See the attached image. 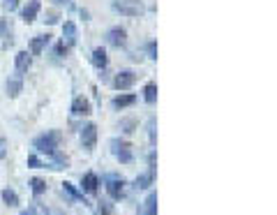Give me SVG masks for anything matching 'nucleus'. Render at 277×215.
Instances as JSON below:
<instances>
[{"instance_id":"obj_4","label":"nucleus","mask_w":277,"mask_h":215,"mask_svg":"<svg viewBox=\"0 0 277 215\" xmlns=\"http://www.w3.org/2000/svg\"><path fill=\"white\" fill-rule=\"evenodd\" d=\"M109 146H111L113 157L120 162V164H132L134 162V146L130 141H125V139H111Z\"/></svg>"},{"instance_id":"obj_7","label":"nucleus","mask_w":277,"mask_h":215,"mask_svg":"<svg viewBox=\"0 0 277 215\" xmlns=\"http://www.w3.org/2000/svg\"><path fill=\"white\" fill-rule=\"evenodd\" d=\"M106 42L111 46H116V49H122V46L127 44V30L122 26H113V28H109L106 30Z\"/></svg>"},{"instance_id":"obj_18","label":"nucleus","mask_w":277,"mask_h":215,"mask_svg":"<svg viewBox=\"0 0 277 215\" xmlns=\"http://www.w3.org/2000/svg\"><path fill=\"white\" fill-rule=\"evenodd\" d=\"M90 63L95 65L97 70H106V65H109V56H106V51H104L102 46L93 49V54H90Z\"/></svg>"},{"instance_id":"obj_6","label":"nucleus","mask_w":277,"mask_h":215,"mask_svg":"<svg viewBox=\"0 0 277 215\" xmlns=\"http://www.w3.org/2000/svg\"><path fill=\"white\" fill-rule=\"evenodd\" d=\"M69 111H72V116H74V118L90 116V114H93V104H90V99H88V98L79 95V98L72 99V107H69Z\"/></svg>"},{"instance_id":"obj_2","label":"nucleus","mask_w":277,"mask_h":215,"mask_svg":"<svg viewBox=\"0 0 277 215\" xmlns=\"http://www.w3.org/2000/svg\"><path fill=\"white\" fill-rule=\"evenodd\" d=\"M102 183H104L106 195H109L113 201L122 199V197H125V192H127V180L122 178V176H118V174H104Z\"/></svg>"},{"instance_id":"obj_10","label":"nucleus","mask_w":277,"mask_h":215,"mask_svg":"<svg viewBox=\"0 0 277 215\" xmlns=\"http://www.w3.org/2000/svg\"><path fill=\"white\" fill-rule=\"evenodd\" d=\"M97 188H99V178H97V174L88 171V174L81 176V192H83V195H95Z\"/></svg>"},{"instance_id":"obj_19","label":"nucleus","mask_w":277,"mask_h":215,"mask_svg":"<svg viewBox=\"0 0 277 215\" xmlns=\"http://www.w3.org/2000/svg\"><path fill=\"white\" fill-rule=\"evenodd\" d=\"M7 95L9 98H17L19 93H21V88H23V79L21 77H12V79H7Z\"/></svg>"},{"instance_id":"obj_12","label":"nucleus","mask_w":277,"mask_h":215,"mask_svg":"<svg viewBox=\"0 0 277 215\" xmlns=\"http://www.w3.org/2000/svg\"><path fill=\"white\" fill-rule=\"evenodd\" d=\"M51 44V35H37L30 39V51L28 54L30 56H42L44 54V49Z\"/></svg>"},{"instance_id":"obj_25","label":"nucleus","mask_w":277,"mask_h":215,"mask_svg":"<svg viewBox=\"0 0 277 215\" xmlns=\"http://www.w3.org/2000/svg\"><path fill=\"white\" fill-rule=\"evenodd\" d=\"M148 139H150L153 146L157 143V120H155V118H150V120H148Z\"/></svg>"},{"instance_id":"obj_16","label":"nucleus","mask_w":277,"mask_h":215,"mask_svg":"<svg viewBox=\"0 0 277 215\" xmlns=\"http://www.w3.org/2000/svg\"><path fill=\"white\" fill-rule=\"evenodd\" d=\"M153 180H155V171H143V174H138L137 178H134V185L132 188L134 190H150V185H153Z\"/></svg>"},{"instance_id":"obj_3","label":"nucleus","mask_w":277,"mask_h":215,"mask_svg":"<svg viewBox=\"0 0 277 215\" xmlns=\"http://www.w3.org/2000/svg\"><path fill=\"white\" fill-rule=\"evenodd\" d=\"M111 9L122 17H143L146 5L141 0H111Z\"/></svg>"},{"instance_id":"obj_24","label":"nucleus","mask_w":277,"mask_h":215,"mask_svg":"<svg viewBox=\"0 0 277 215\" xmlns=\"http://www.w3.org/2000/svg\"><path fill=\"white\" fill-rule=\"evenodd\" d=\"M67 49H69V46H65L62 42H60V44L53 46V51H51V60H53V63H60L62 58L67 56Z\"/></svg>"},{"instance_id":"obj_30","label":"nucleus","mask_w":277,"mask_h":215,"mask_svg":"<svg viewBox=\"0 0 277 215\" xmlns=\"http://www.w3.org/2000/svg\"><path fill=\"white\" fill-rule=\"evenodd\" d=\"M2 5H5V9H9V12H12V9L19 7V0H2Z\"/></svg>"},{"instance_id":"obj_33","label":"nucleus","mask_w":277,"mask_h":215,"mask_svg":"<svg viewBox=\"0 0 277 215\" xmlns=\"http://www.w3.org/2000/svg\"><path fill=\"white\" fill-rule=\"evenodd\" d=\"M19 215H37V206H28L26 211H21Z\"/></svg>"},{"instance_id":"obj_35","label":"nucleus","mask_w":277,"mask_h":215,"mask_svg":"<svg viewBox=\"0 0 277 215\" xmlns=\"http://www.w3.org/2000/svg\"><path fill=\"white\" fill-rule=\"evenodd\" d=\"M46 215H62L60 211H53V213H46Z\"/></svg>"},{"instance_id":"obj_29","label":"nucleus","mask_w":277,"mask_h":215,"mask_svg":"<svg viewBox=\"0 0 277 215\" xmlns=\"http://www.w3.org/2000/svg\"><path fill=\"white\" fill-rule=\"evenodd\" d=\"M49 26H53V23H58V14L56 12H46V19H44Z\"/></svg>"},{"instance_id":"obj_26","label":"nucleus","mask_w":277,"mask_h":215,"mask_svg":"<svg viewBox=\"0 0 277 215\" xmlns=\"http://www.w3.org/2000/svg\"><path fill=\"white\" fill-rule=\"evenodd\" d=\"M97 213L99 215H113V204L111 201H97Z\"/></svg>"},{"instance_id":"obj_34","label":"nucleus","mask_w":277,"mask_h":215,"mask_svg":"<svg viewBox=\"0 0 277 215\" xmlns=\"http://www.w3.org/2000/svg\"><path fill=\"white\" fill-rule=\"evenodd\" d=\"M58 5H67V2H72V0H56Z\"/></svg>"},{"instance_id":"obj_17","label":"nucleus","mask_w":277,"mask_h":215,"mask_svg":"<svg viewBox=\"0 0 277 215\" xmlns=\"http://www.w3.org/2000/svg\"><path fill=\"white\" fill-rule=\"evenodd\" d=\"M137 104V95H132V93H125V95H118V98L111 99V107L116 111H120V109H127V107H134Z\"/></svg>"},{"instance_id":"obj_11","label":"nucleus","mask_w":277,"mask_h":215,"mask_svg":"<svg viewBox=\"0 0 277 215\" xmlns=\"http://www.w3.org/2000/svg\"><path fill=\"white\" fill-rule=\"evenodd\" d=\"M40 9H42V0H28V5L21 9V19L26 23H33L37 14H40Z\"/></svg>"},{"instance_id":"obj_9","label":"nucleus","mask_w":277,"mask_h":215,"mask_svg":"<svg viewBox=\"0 0 277 215\" xmlns=\"http://www.w3.org/2000/svg\"><path fill=\"white\" fill-rule=\"evenodd\" d=\"M79 39V30L74 21H65L62 23V44L65 46H74Z\"/></svg>"},{"instance_id":"obj_5","label":"nucleus","mask_w":277,"mask_h":215,"mask_svg":"<svg viewBox=\"0 0 277 215\" xmlns=\"http://www.w3.org/2000/svg\"><path fill=\"white\" fill-rule=\"evenodd\" d=\"M79 139H81V146H83L88 153L95 151V143H97V125L95 123L81 125V130H79Z\"/></svg>"},{"instance_id":"obj_28","label":"nucleus","mask_w":277,"mask_h":215,"mask_svg":"<svg viewBox=\"0 0 277 215\" xmlns=\"http://www.w3.org/2000/svg\"><path fill=\"white\" fill-rule=\"evenodd\" d=\"M26 164L30 167V169H42L44 167V162L37 157V155H28V160H26Z\"/></svg>"},{"instance_id":"obj_32","label":"nucleus","mask_w":277,"mask_h":215,"mask_svg":"<svg viewBox=\"0 0 277 215\" xmlns=\"http://www.w3.org/2000/svg\"><path fill=\"white\" fill-rule=\"evenodd\" d=\"M7 35V21L5 19H0V37Z\"/></svg>"},{"instance_id":"obj_31","label":"nucleus","mask_w":277,"mask_h":215,"mask_svg":"<svg viewBox=\"0 0 277 215\" xmlns=\"http://www.w3.org/2000/svg\"><path fill=\"white\" fill-rule=\"evenodd\" d=\"M5 155H7V141L0 139V160H5Z\"/></svg>"},{"instance_id":"obj_14","label":"nucleus","mask_w":277,"mask_h":215,"mask_svg":"<svg viewBox=\"0 0 277 215\" xmlns=\"http://www.w3.org/2000/svg\"><path fill=\"white\" fill-rule=\"evenodd\" d=\"M14 65H17L19 74H26V72L33 67V56L28 54V51H19V54L14 56Z\"/></svg>"},{"instance_id":"obj_8","label":"nucleus","mask_w":277,"mask_h":215,"mask_svg":"<svg viewBox=\"0 0 277 215\" xmlns=\"http://www.w3.org/2000/svg\"><path fill=\"white\" fill-rule=\"evenodd\" d=\"M137 83V74L132 70H122L116 74V79H113V88H118V90H130L132 86Z\"/></svg>"},{"instance_id":"obj_1","label":"nucleus","mask_w":277,"mask_h":215,"mask_svg":"<svg viewBox=\"0 0 277 215\" xmlns=\"http://www.w3.org/2000/svg\"><path fill=\"white\" fill-rule=\"evenodd\" d=\"M58 143H60V132H58V130H49V132H44V135L35 137L33 148L37 153H42V155H49V157H51L53 153L58 151Z\"/></svg>"},{"instance_id":"obj_13","label":"nucleus","mask_w":277,"mask_h":215,"mask_svg":"<svg viewBox=\"0 0 277 215\" xmlns=\"http://www.w3.org/2000/svg\"><path fill=\"white\" fill-rule=\"evenodd\" d=\"M137 215H157V192L155 190L148 192L146 201H143V206L137 211Z\"/></svg>"},{"instance_id":"obj_22","label":"nucleus","mask_w":277,"mask_h":215,"mask_svg":"<svg viewBox=\"0 0 277 215\" xmlns=\"http://www.w3.org/2000/svg\"><path fill=\"white\" fill-rule=\"evenodd\" d=\"M0 197H2V204H5V206H9V208H17L19 206V195L17 192H14V190H2V195H0Z\"/></svg>"},{"instance_id":"obj_20","label":"nucleus","mask_w":277,"mask_h":215,"mask_svg":"<svg viewBox=\"0 0 277 215\" xmlns=\"http://www.w3.org/2000/svg\"><path fill=\"white\" fill-rule=\"evenodd\" d=\"M143 102L146 104H155L157 102V83H146V88H143Z\"/></svg>"},{"instance_id":"obj_15","label":"nucleus","mask_w":277,"mask_h":215,"mask_svg":"<svg viewBox=\"0 0 277 215\" xmlns=\"http://www.w3.org/2000/svg\"><path fill=\"white\" fill-rule=\"evenodd\" d=\"M62 195H65L69 201H83V204H88L86 197H83V192H81V190H77V185H74V183H69V180H65V183H62Z\"/></svg>"},{"instance_id":"obj_23","label":"nucleus","mask_w":277,"mask_h":215,"mask_svg":"<svg viewBox=\"0 0 277 215\" xmlns=\"http://www.w3.org/2000/svg\"><path fill=\"white\" fill-rule=\"evenodd\" d=\"M30 190H33L35 197H42L44 192L49 190V185H46V180L44 178H30Z\"/></svg>"},{"instance_id":"obj_27","label":"nucleus","mask_w":277,"mask_h":215,"mask_svg":"<svg viewBox=\"0 0 277 215\" xmlns=\"http://www.w3.org/2000/svg\"><path fill=\"white\" fill-rule=\"evenodd\" d=\"M146 54H148L150 60H157V42L155 39H150V42L146 44Z\"/></svg>"},{"instance_id":"obj_21","label":"nucleus","mask_w":277,"mask_h":215,"mask_svg":"<svg viewBox=\"0 0 277 215\" xmlns=\"http://www.w3.org/2000/svg\"><path fill=\"white\" fill-rule=\"evenodd\" d=\"M120 132L122 135H134L137 132V127H138V123H137V118H120Z\"/></svg>"}]
</instances>
